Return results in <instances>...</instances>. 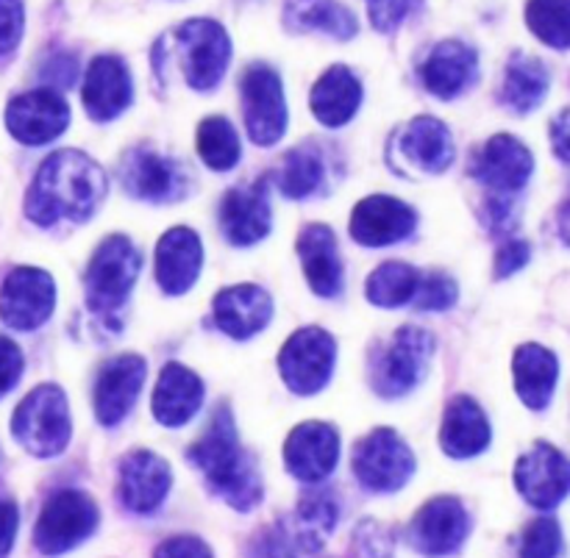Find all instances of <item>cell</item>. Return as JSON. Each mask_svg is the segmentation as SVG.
I'll list each match as a JSON object with an SVG mask.
<instances>
[{
	"label": "cell",
	"mask_w": 570,
	"mask_h": 558,
	"mask_svg": "<svg viewBox=\"0 0 570 558\" xmlns=\"http://www.w3.org/2000/svg\"><path fill=\"white\" fill-rule=\"evenodd\" d=\"M109 192L98 161L78 150L48 156L26 195V215L37 226L50 228L61 220L87 222Z\"/></svg>",
	"instance_id": "obj_1"
},
{
	"label": "cell",
	"mask_w": 570,
	"mask_h": 558,
	"mask_svg": "<svg viewBox=\"0 0 570 558\" xmlns=\"http://www.w3.org/2000/svg\"><path fill=\"white\" fill-rule=\"evenodd\" d=\"M189 465L198 467L212 492L232 509L250 511L262 500V478L248 450L239 448L232 409L226 403L215 411L209 428L187 450Z\"/></svg>",
	"instance_id": "obj_2"
},
{
	"label": "cell",
	"mask_w": 570,
	"mask_h": 558,
	"mask_svg": "<svg viewBox=\"0 0 570 558\" xmlns=\"http://www.w3.org/2000/svg\"><path fill=\"white\" fill-rule=\"evenodd\" d=\"M142 256L137 245L128 237L104 239L95 256L89 259L87 272H83V289H87V306L95 315H115L137 283Z\"/></svg>",
	"instance_id": "obj_3"
},
{
	"label": "cell",
	"mask_w": 570,
	"mask_h": 558,
	"mask_svg": "<svg viewBox=\"0 0 570 558\" xmlns=\"http://www.w3.org/2000/svg\"><path fill=\"white\" fill-rule=\"evenodd\" d=\"M11 434L28 454L39 459L59 456L70 442V409L56 383L33 389L11 417Z\"/></svg>",
	"instance_id": "obj_4"
},
{
	"label": "cell",
	"mask_w": 570,
	"mask_h": 558,
	"mask_svg": "<svg viewBox=\"0 0 570 558\" xmlns=\"http://www.w3.org/2000/svg\"><path fill=\"white\" fill-rule=\"evenodd\" d=\"M98 528V506L78 489L50 495L33 526V545L42 556H61L89 539Z\"/></svg>",
	"instance_id": "obj_5"
},
{
	"label": "cell",
	"mask_w": 570,
	"mask_h": 558,
	"mask_svg": "<svg viewBox=\"0 0 570 558\" xmlns=\"http://www.w3.org/2000/svg\"><path fill=\"white\" fill-rule=\"evenodd\" d=\"M432 353L434 339L429 331L412 326L395 331L387 348L373 359V389L382 398H401V395L412 392L429 372Z\"/></svg>",
	"instance_id": "obj_6"
},
{
	"label": "cell",
	"mask_w": 570,
	"mask_h": 558,
	"mask_svg": "<svg viewBox=\"0 0 570 558\" xmlns=\"http://www.w3.org/2000/svg\"><path fill=\"white\" fill-rule=\"evenodd\" d=\"M173 39L181 53L189 87L198 92L215 89L232 61V42H228L226 28L215 20H187L173 31Z\"/></svg>",
	"instance_id": "obj_7"
},
{
	"label": "cell",
	"mask_w": 570,
	"mask_h": 558,
	"mask_svg": "<svg viewBox=\"0 0 570 558\" xmlns=\"http://www.w3.org/2000/svg\"><path fill=\"white\" fill-rule=\"evenodd\" d=\"M354 476L371 492H399L415 472V456L390 428L367 434L354 450Z\"/></svg>",
	"instance_id": "obj_8"
},
{
	"label": "cell",
	"mask_w": 570,
	"mask_h": 558,
	"mask_svg": "<svg viewBox=\"0 0 570 558\" xmlns=\"http://www.w3.org/2000/svg\"><path fill=\"white\" fill-rule=\"evenodd\" d=\"M239 94L250 139L262 148L276 145L287 128V100L278 72L267 64H250L239 78Z\"/></svg>",
	"instance_id": "obj_9"
},
{
	"label": "cell",
	"mask_w": 570,
	"mask_h": 558,
	"mask_svg": "<svg viewBox=\"0 0 570 558\" xmlns=\"http://www.w3.org/2000/svg\"><path fill=\"white\" fill-rule=\"evenodd\" d=\"M337 359V345L323 328H301L284 342L278 370L295 395H315L328 383Z\"/></svg>",
	"instance_id": "obj_10"
},
{
	"label": "cell",
	"mask_w": 570,
	"mask_h": 558,
	"mask_svg": "<svg viewBox=\"0 0 570 558\" xmlns=\"http://www.w3.org/2000/svg\"><path fill=\"white\" fill-rule=\"evenodd\" d=\"M56 306L53 278L37 267H14L0 289V320L14 331H33Z\"/></svg>",
	"instance_id": "obj_11"
},
{
	"label": "cell",
	"mask_w": 570,
	"mask_h": 558,
	"mask_svg": "<svg viewBox=\"0 0 570 558\" xmlns=\"http://www.w3.org/2000/svg\"><path fill=\"white\" fill-rule=\"evenodd\" d=\"M515 487L532 509H557L570 495V461L554 445L538 442L518 459Z\"/></svg>",
	"instance_id": "obj_12"
},
{
	"label": "cell",
	"mask_w": 570,
	"mask_h": 558,
	"mask_svg": "<svg viewBox=\"0 0 570 558\" xmlns=\"http://www.w3.org/2000/svg\"><path fill=\"white\" fill-rule=\"evenodd\" d=\"M471 534V517L462 500L434 498L410 522V542L421 556L440 558L462 548Z\"/></svg>",
	"instance_id": "obj_13"
},
{
	"label": "cell",
	"mask_w": 570,
	"mask_h": 558,
	"mask_svg": "<svg viewBox=\"0 0 570 558\" xmlns=\"http://www.w3.org/2000/svg\"><path fill=\"white\" fill-rule=\"evenodd\" d=\"M534 170V156L521 139L510 133H495L473 156L471 172L479 183L499 195H515L529 183Z\"/></svg>",
	"instance_id": "obj_14"
},
{
	"label": "cell",
	"mask_w": 570,
	"mask_h": 558,
	"mask_svg": "<svg viewBox=\"0 0 570 558\" xmlns=\"http://www.w3.org/2000/svg\"><path fill=\"white\" fill-rule=\"evenodd\" d=\"M70 122V106L56 89L17 94L6 109V126L22 145L53 142Z\"/></svg>",
	"instance_id": "obj_15"
},
{
	"label": "cell",
	"mask_w": 570,
	"mask_h": 558,
	"mask_svg": "<svg viewBox=\"0 0 570 558\" xmlns=\"http://www.w3.org/2000/svg\"><path fill=\"white\" fill-rule=\"evenodd\" d=\"M122 187L128 195L150 203H170L187 192V176L181 165L150 148H134L120 167Z\"/></svg>",
	"instance_id": "obj_16"
},
{
	"label": "cell",
	"mask_w": 570,
	"mask_h": 558,
	"mask_svg": "<svg viewBox=\"0 0 570 558\" xmlns=\"http://www.w3.org/2000/svg\"><path fill=\"white\" fill-rule=\"evenodd\" d=\"M417 226V215L404 200L390 195H373L356 203L351 215V237L365 248H387L412 237Z\"/></svg>",
	"instance_id": "obj_17"
},
{
	"label": "cell",
	"mask_w": 570,
	"mask_h": 558,
	"mask_svg": "<svg viewBox=\"0 0 570 558\" xmlns=\"http://www.w3.org/2000/svg\"><path fill=\"white\" fill-rule=\"evenodd\" d=\"M145 372H148V367L134 353L115 356L100 367L98 383H95V415L104 426H120L122 417L131 411L139 392H142Z\"/></svg>",
	"instance_id": "obj_18"
},
{
	"label": "cell",
	"mask_w": 570,
	"mask_h": 558,
	"mask_svg": "<svg viewBox=\"0 0 570 558\" xmlns=\"http://www.w3.org/2000/svg\"><path fill=\"white\" fill-rule=\"evenodd\" d=\"M337 459L340 437L326 422H304L293 428L284 445V465L304 484H317L332 476Z\"/></svg>",
	"instance_id": "obj_19"
},
{
	"label": "cell",
	"mask_w": 570,
	"mask_h": 558,
	"mask_svg": "<svg viewBox=\"0 0 570 558\" xmlns=\"http://www.w3.org/2000/svg\"><path fill=\"white\" fill-rule=\"evenodd\" d=\"M170 467L150 450H134L120 461V500L134 515H154L170 492Z\"/></svg>",
	"instance_id": "obj_20"
},
{
	"label": "cell",
	"mask_w": 570,
	"mask_h": 558,
	"mask_svg": "<svg viewBox=\"0 0 570 558\" xmlns=\"http://www.w3.org/2000/svg\"><path fill=\"white\" fill-rule=\"evenodd\" d=\"M81 100L92 120H115L131 103V72H128V67L117 56L92 59V64L87 67V78H83Z\"/></svg>",
	"instance_id": "obj_21"
},
{
	"label": "cell",
	"mask_w": 570,
	"mask_h": 558,
	"mask_svg": "<svg viewBox=\"0 0 570 558\" xmlns=\"http://www.w3.org/2000/svg\"><path fill=\"white\" fill-rule=\"evenodd\" d=\"M220 226L232 245H256L271 231V203H267V181L250 187H237L226 192L220 203Z\"/></svg>",
	"instance_id": "obj_22"
},
{
	"label": "cell",
	"mask_w": 570,
	"mask_h": 558,
	"mask_svg": "<svg viewBox=\"0 0 570 558\" xmlns=\"http://www.w3.org/2000/svg\"><path fill=\"white\" fill-rule=\"evenodd\" d=\"M395 150L401 159L417 172L440 176L454 161V139L445 122L438 117H417L395 139Z\"/></svg>",
	"instance_id": "obj_23"
},
{
	"label": "cell",
	"mask_w": 570,
	"mask_h": 558,
	"mask_svg": "<svg viewBox=\"0 0 570 558\" xmlns=\"http://www.w3.org/2000/svg\"><path fill=\"white\" fill-rule=\"evenodd\" d=\"M476 50H473L471 44L449 39V42L434 44L432 53L426 56V61H423L421 67V81L432 94L451 100L456 98V94L465 92V89L476 81Z\"/></svg>",
	"instance_id": "obj_24"
},
{
	"label": "cell",
	"mask_w": 570,
	"mask_h": 558,
	"mask_svg": "<svg viewBox=\"0 0 570 558\" xmlns=\"http://www.w3.org/2000/svg\"><path fill=\"white\" fill-rule=\"evenodd\" d=\"M212 306H215V326L232 339L254 337L273 317L271 295L254 283L223 289Z\"/></svg>",
	"instance_id": "obj_25"
},
{
	"label": "cell",
	"mask_w": 570,
	"mask_h": 558,
	"mask_svg": "<svg viewBox=\"0 0 570 558\" xmlns=\"http://www.w3.org/2000/svg\"><path fill=\"white\" fill-rule=\"evenodd\" d=\"M204 248L198 233L189 228H173L156 245V281L161 292L184 295L198 281Z\"/></svg>",
	"instance_id": "obj_26"
},
{
	"label": "cell",
	"mask_w": 570,
	"mask_h": 558,
	"mask_svg": "<svg viewBox=\"0 0 570 558\" xmlns=\"http://www.w3.org/2000/svg\"><path fill=\"white\" fill-rule=\"evenodd\" d=\"M150 400H154L150 409H154L156 422L167 428H181L193 420L195 411L204 403V383L193 370L170 361L161 370Z\"/></svg>",
	"instance_id": "obj_27"
},
{
	"label": "cell",
	"mask_w": 570,
	"mask_h": 558,
	"mask_svg": "<svg viewBox=\"0 0 570 558\" xmlns=\"http://www.w3.org/2000/svg\"><path fill=\"white\" fill-rule=\"evenodd\" d=\"M298 256L312 292L321 298H334L343 289V261H340L337 239L328 226L312 222L298 237Z\"/></svg>",
	"instance_id": "obj_28"
},
{
	"label": "cell",
	"mask_w": 570,
	"mask_h": 558,
	"mask_svg": "<svg viewBox=\"0 0 570 558\" xmlns=\"http://www.w3.org/2000/svg\"><path fill=\"white\" fill-rule=\"evenodd\" d=\"M440 445L451 459H471L490 445V422L482 406L468 395L449 403L440 426Z\"/></svg>",
	"instance_id": "obj_29"
},
{
	"label": "cell",
	"mask_w": 570,
	"mask_h": 558,
	"mask_svg": "<svg viewBox=\"0 0 570 558\" xmlns=\"http://www.w3.org/2000/svg\"><path fill=\"white\" fill-rule=\"evenodd\" d=\"M512 376H515V392L529 409L540 411L551 403L560 376V361L543 345H521L512 359Z\"/></svg>",
	"instance_id": "obj_30"
},
{
	"label": "cell",
	"mask_w": 570,
	"mask_h": 558,
	"mask_svg": "<svg viewBox=\"0 0 570 558\" xmlns=\"http://www.w3.org/2000/svg\"><path fill=\"white\" fill-rule=\"evenodd\" d=\"M312 111L328 128H340L356 114L362 103V83L348 67L334 64L321 76L312 89Z\"/></svg>",
	"instance_id": "obj_31"
},
{
	"label": "cell",
	"mask_w": 570,
	"mask_h": 558,
	"mask_svg": "<svg viewBox=\"0 0 570 558\" xmlns=\"http://www.w3.org/2000/svg\"><path fill=\"white\" fill-rule=\"evenodd\" d=\"M549 87L551 76L543 61L527 53H512L501 83V103L515 114H532L546 100Z\"/></svg>",
	"instance_id": "obj_32"
},
{
	"label": "cell",
	"mask_w": 570,
	"mask_h": 558,
	"mask_svg": "<svg viewBox=\"0 0 570 558\" xmlns=\"http://www.w3.org/2000/svg\"><path fill=\"white\" fill-rule=\"evenodd\" d=\"M284 22L293 31H321L334 39L356 37V17L337 0H284Z\"/></svg>",
	"instance_id": "obj_33"
},
{
	"label": "cell",
	"mask_w": 570,
	"mask_h": 558,
	"mask_svg": "<svg viewBox=\"0 0 570 558\" xmlns=\"http://www.w3.org/2000/svg\"><path fill=\"white\" fill-rule=\"evenodd\" d=\"M337 500L328 492H306L295 511V542L304 550H321L337 526Z\"/></svg>",
	"instance_id": "obj_34"
},
{
	"label": "cell",
	"mask_w": 570,
	"mask_h": 558,
	"mask_svg": "<svg viewBox=\"0 0 570 558\" xmlns=\"http://www.w3.org/2000/svg\"><path fill=\"white\" fill-rule=\"evenodd\" d=\"M417 281H421V276H417L415 267L404 265V261H387L367 276L365 295L379 309H395V306L412 303Z\"/></svg>",
	"instance_id": "obj_35"
},
{
	"label": "cell",
	"mask_w": 570,
	"mask_h": 558,
	"mask_svg": "<svg viewBox=\"0 0 570 558\" xmlns=\"http://www.w3.org/2000/svg\"><path fill=\"white\" fill-rule=\"evenodd\" d=\"M198 156L204 159L206 167L217 172H226L237 167L239 156H243V145H239L237 131L226 117H206L198 126Z\"/></svg>",
	"instance_id": "obj_36"
},
{
	"label": "cell",
	"mask_w": 570,
	"mask_h": 558,
	"mask_svg": "<svg viewBox=\"0 0 570 558\" xmlns=\"http://www.w3.org/2000/svg\"><path fill=\"white\" fill-rule=\"evenodd\" d=\"M323 183V159L312 145H301V148L289 150L278 170V189L287 198L301 200L309 198L317 187Z\"/></svg>",
	"instance_id": "obj_37"
},
{
	"label": "cell",
	"mask_w": 570,
	"mask_h": 558,
	"mask_svg": "<svg viewBox=\"0 0 570 558\" xmlns=\"http://www.w3.org/2000/svg\"><path fill=\"white\" fill-rule=\"evenodd\" d=\"M527 26L543 44L570 48V0H529Z\"/></svg>",
	"instance_id": "obj_38"
},
{
	"label": "cell",
	"mask_w": 570,
	"mask_h": 558,
	"mask_svg": "<svg viewBox=\"0 0 570 558\" xmlns=\"http://www.w3.org/2000/svg\"><path fill=\"white\" fill-rule=\"evenodd\" d=\"M562 550V528L554 517H538L529 522L518 542L521 558H557Z\"/></svg>",
	"instance_id": "obj_39"
},
{
	"label": "cell",
	"mask_w": 570,
	"mask_h": 558,
	"mask_svg": "<svg viewBox=\"0 0 570 558\" xmlns=\"http://www.w3.org/2000/svg\"><path fill=\"white\" fill-rule=\"evenodd\" d=\"M456 298H460V289H456L454 278H449L445 272H429L417 281L412 306L417 311H445L456 303Z\"/></svg>",
	"instance_id": "obj_40"
},
{
	"label": "cell",
	"mask_w": 570,
	"mask_h": 558,
	"mask_svg": "<svg viewBox=\"0 0 570 558\" xmlns=\"http://www.w3.org/2000/svg\"><path fill=\"white\" fill-rule=\"evenodd\" d=\"M484 222L493 233H510L518 226V211L512 203V195L493 192L488 198V209H484Z\"/></svg>",
	"instance_id": "obj_41"
},
{
	"label": "cell",
	"mask_w": 570,
	"mask_h": 558,
	"mask_svg": "<svg viewBox=\"0 0 570 558\" xmlns=\"http://www.w3.org/2000/svg\"><path fill=\"white\" fill-rule=\"evenodd\" d=\"M22 37V0H0V56L11 53Z\"/></svg>",
	"instance_id": "obj_42"
},
{
	"label": "cell",
	"mask_w": 570,
	"mask_h": 558,
	"mask_svg": "<svg viewBox=\"0 0 570 558\" xmlns=\"http://www.w3.org/2000/svg\"><path fill=\"white\" fill-rule=\"evenodd\" d=\"M529 259H532L529 242H523V239H510V242L501 245L499 253H495V278L515 276L518 270H523V267L529 265Z\"/></svg>",
	"instance_id": "obj_43"
},
{
	"label": "cell",
	"mask_w": 570,
	"mask_h": 558,
	"mask_svg": "<svg viewBox=\"0 0 570 558\" xmlns=\"http://www.w3.org/2000/svg\"><path fill=\"white\" fill-rule=\"evenodd\" d=\"M22 376V350L11 339L0 337V398L17 387Z\"/></svg>",
	"instance_id": "obj_44"
},
{
	"label": "cell",
	"mask_w": 570,
	"mask_h": 558,
	"mask_svg": "<svg viewBox=\"0 0 570 558\" xmlns=\"http://www.w3.org/2000/svg\"><path fill=\"white\" fill-rule=\"evenodd\" d=\"M250 558H295L293 545L278 528H265L250 542Z\"/></svg>",
	"instance_id": "obj_45"
},
{
	"label": "cell",
	"mask_w": 570,
	"mask_h": 558,
	"mask_svg": "<svg viewBox=\"0 0 570 558\" xmlns=\"http://www.w3.org/2000/svg\"><path fill=\"white\" fill-rule=\"evenodd\" d=\"M415 0H371V20L379 31H393L406 14H410Z\"/></svg>",
	"instance_id": "obj_46"
},
{
	"label": "cell",
	"mask_w": 570,
	"mask_h": 558,
	"mask_svg": "<svg viewBox=\"0 0 570 558\" xmlns=\"http://www.w3.org/2000/svg\"><path fill=\"white\" fill-rule=\"evenodd\" d=\"M154 558H212V550L198 537H170L156 548Z\"/></svg>",
	"instance_id": "obj_47"
},
{
	"label": "cell",
	"mask_w": 570,
	"mask_h": 558,
	"mask_svg": "<svg viewBox=\"0 0 570 558\" xmlns=\"http://www.w3.org/2000/svg\"><path fill=\"white\" fill-rule=\"evenodd\" d=\"M551 148H554L557 159L570 165V109H562L560 114L551 120Z\"/></svg>",
	"instance_id": "obj_48"
},
{
	"label": "cell",
	"mask_w": 570,
	"mask_h": 558,
	"mask_svg": "<svg viewBox=\"0 0 570 558\" xmlns=\"http://www.w3.org/2000/svg\"><path fill=\"white\" fill-rule=\"evenodd\" d=\"M17 526H20V515H17V506L0 500V558L9 554L11 545H14Z\"/></svg>",
	"instance_id": "obj_49"
},
{
	"label": "cell",
	"mask_w": 570,
	"mask_h": 558,
	"mask_svg": "<svg viewBox=\"0 0 570 558\" xmlns=\"http://www.w3.org/2000/svg\"><path fill=\"white\" fill-rule=\"evenodd\" d=\"M45 78H48L53 87H70L72 78H76V61L70 59V56H53V59L45 64Z\"/></svg>",
	"instance_id": "obj_50"
},
{
	"label": "cell",
	"mask_w": 570,
	"mask_h": 558,
	"mask_svg": "<svg viewBox=\"0 0 570 558\" xmlns=\"http://www.w3.org/2000/svg\"><path fill=\"white\" fill-rule=\"evenodd\" d=\"M557 233H560L562 242L570 248V198L560 206V211H557Z\"/></svg>",
	"instance_id": "obj_51"
}]
</instances>
